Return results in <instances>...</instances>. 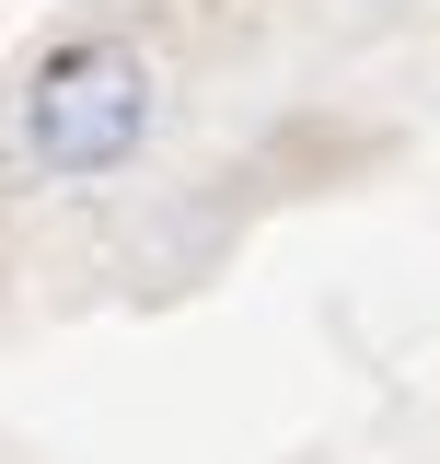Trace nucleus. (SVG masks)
<instances>
[{"instance_id": "1", "label": "nucleus", "mask_w": 440, "mask_h": 464, "mask_svg": "<svg viewBox=\"0 0 440 464\" xmlns=\"http://www.w3.org/2000/svg\"><path fill=\"white\" fill-rule=\"evenodd\" d=\"M163 128V82L128 35H58L24 70V105H12V151L47 174V186H105L151 151Z\"/></svg>"}, {"instance_id": "2", "label": "nucleus", "mask_w": 440, "mask_h": 464, "mask_svg": "<svg viewBox=\"0 0 440 464\" xmlns=\"http://www.w3.org/2000/svg\"><path fill=\"white\" fill-rule=\"evenodd\" d=\"M371 12H406V0H371Z\"/></svg>"}]
</instances>
